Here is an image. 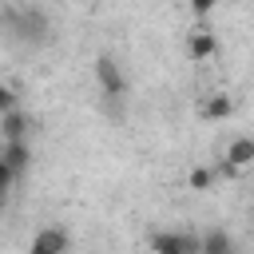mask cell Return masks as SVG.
<instances>
[{"instance_id": "cell-11", "label": "cell", "mask_w": 254, "mask_h": 254, "mask_svg": "<svg viewBox=\"0 0 254 254\" xmlns=\"http://www.w3.org/2000/svg\"><path fill=\"white\" fill-rule=\"evenodd\" d=\"M190 48H194V56H206V52H210V36H194Z\"/></svg>"}, {"instance_id": "cell-8", "label": "cell", "mask_w": 254, "mask_h": 254, "mask_svg": "<svg viewBox=\"0 0 254 254\" xmlns=\"http://www.w3.org/2000/svg\"><path fill=\"white\" fill-rule=\"evenodd\" d=\"M12 179H16V175H12V171H8L4 163H0V206L8 202V190H12Z\"/></svg>"}, {"instance_id": "cell-6", "label": "cell", "mask_w": 254, "mask_h": 254, "mask_svg": "<svg viewBox=\"0 0 254 254\" xmlns=\"http://www.w3.org/2000/svg\"><path fill=\"white\" fill-rule=\"evenodd\" d=\"M226 159H230L234 167L254 163V139H234V143H230V151H226Z\"/></svg>"}, {"instance_id": "cell-10", "label": "cell", "mask_w": 254, "mask_h": 254, "mask_svg": "<svg viewBox=\"0 0 254 254\" xmlns=\"http://www.w3.org/2000/svg\"><path fill=\"white\" fill-rule=\"evenodd\" d=\"M230 111V99H210L206 103V115H226Z\"/></svg>"}, {"instance_id": "cell-3", "label": "cell", "mask_w": 254, "mask_h": 254, "mask_svg": "<svg viewBox=\"0 0 254 254\" xmlns=\"http://www.w3.org/2000/svg\"><path fill=\"white\" fill-rule=\"evenodd\" d=\"M28 159H32V155H28V143H8L4 155H0V163H4L12 175H20V171L28 167Z\"/></svg>"}, {"instance_id": "cell-9", "label": "cell", "mask_w": 254, "mask_h": 254, "mask_svg": "<svg viewBox=\"0 0 254 254\" xmlns=\"http://www.w3.org/2000/svg\"><path fill=\"white\" fill-rule=\"evenodd\" d=\"M8 111H16V99H12V91L0 83V115H8Z\"/></svg>"}, {"instance_id": "cell-2", "label": "cell", "mask_w": 254, "mask_h": 254, "mask_svg": "<svg viewBox=\"0 0 254 254\" xmlns=\"http://www.w3.org/2000/svg\"><path fill=\"white\" fill-rule=\"evenodd\" d=\"M64 250H67V234L56 226H48L32 238V254H64Z\"/></svg>"}, {"instance_id": "cell-5", "label": "cell", "mask_w": 254, "mask_h": 254, "mask_svg": "<svg viewBox=\"0 0 254 254\" xmlns=\"http://www.w3.org/2000/svg\"><path fill=\"white\" fill-rule=\"evenodd\" d=\"M24 115L20 111H8L4 119H0V131H4V143H24Z\"/></svg>"}, {"instance_id": "cell-7", "label": "cell", "mask_w": 254, "mask_h": 254, "mask_svg": "<svg viewBox=\"0 0 254 254\" xmlns=\"http://www.w3.org/2000/svg\"><path fill=\"white\" fill-rule=\"evenodd\" d=\"M198 254H230V238L222 230H210L206 238H198Z\"/></svg>"}, {"instance_id": "cell-4", "label": "cell", "mask_w": 254, "mask_h": 254, "mask_svg": "<svg viewBox=\"0 0 254 254\" xmlns=\"http://www.w3.org/2000/svg\"><path fill=\"white\" fill-rule=\"evenodd\" d=\"M95 71H99V79H103L107 95H119V91H123V75H119V67H115L111 60H99V64H95Z\"/></svg>"}, {"instance_id": "cell-1", "label": "cell", "mask_w": 254, "mask_h": 254, "mask_svg": "<svg viewBox=\"0 0 254 254\" xmlns=\"http://www.w3.org/2000/svg\"><path fill=\"white\" fill-rule=\"evenodd\" d=\"M155 254H198V238L194 234H159Z\"/></svg>"}]
</instances>
